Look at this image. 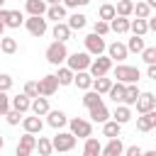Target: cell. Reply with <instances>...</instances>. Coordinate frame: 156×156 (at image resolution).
I'll return each mask as SVG.
<instances>
[{"label":"cell","instance_id":"cell-15","mask_svg":"<svg viewBox=\"0 0 156 156\" xmlns=\"http://www.w3.org/2000/svg\"><path fill=\"white\" fill-rule=\"evenodd\" d=\"M46 124L54 127V129H61L63 124H68V117H66L61 110H49V112H46Z\"/></svg>","mask_w":156,"mask_h":156},{"label":"cell","instance_id":"cell-3","mask_svg":"<svg viewBox=\"0 0 156 156\" xmlns=\"http://www.w3.org/2000/svg\"><path fill=\"white\" fill-rule=\"evenodd\" d=\"M76 136L71 134V132H56V136L51 139V149L54 151H58V154H68L73 146H76Z\"/></svg>","mask_w":156,"mask_h":156},{"label":"cell","instance_id":"cell-37","mask_svg":"<svg viewBox=\"0 0 156 156\" xmlns=\"http://www.w3.org/2000/svg\"><path fill=\"white\" fill-rule=\"evenodd\" d=\"M107 95L115 100V105H122V98H124V85H122V83H112V85H110V90H107Z\"/></svg>","mask_w":156,"mask_h":156},{"label":"cell","instance_id":"cell-4","mask_svg":"<svg viewBox=\"0 0 156 156\" xmlns=\"http://www.w3.org/2000/svg\"><path fill=\"white\" fill-rule=\"evenodd\" d=\"M66 56H68V49H66V44H61V41H51V44L46 46V61H49L51 66H58V63H63V61H66Z\"/></svg>","mask_w":156,"mask_h":156},{"label":"cell","instance_id":"cell-40","mask_svg":"<svg viewBox=\"0 0 156 156\" xmlns=\"http://www.w3.org/2000/svg\"><path fill=\"white\" fill-rule=\"evenodd\" d=\"M102 102V98L95 93V90H85V95H83V105L90 110V107H95V105H100Z\"/></svg>","mask_w":156,"mask_h":156},{"label":"cell","instance_id":"cell-25","mask_svg":"<svg viewBox=\"0 0 156 156\" xmlns=\"http://www.w3.org/2000/svg\"><path fill=\"white\" fill-rule=\"evenodd\" d=\"M100 149H102L100 139L88 136V139H85V144H83V156H100Z\"/></svg>","mask_w":156,"mask_h":156},{"label":"cell","instance_id":"cell-7","mask_svg":"<svg viewBox=\"0 0 156 156\" xmlns=\"http://www.w3.org/2000/svg\"><path fill=\"white\" fill-rule=\"evenodd\" d=\"M83 44H85V54H90V56H102L105 49H107L105 39L98 37V34H88V37L83 39Z\"/></svg>","mask_w":156,"mask_h":156},{"label":"cell","instance_id":"cell-48","mask_svg":"<svg viewBox=\"0 0 156 156\" xmlns=\"http://www.w3.org/2000/svg\"><path fill=\"white\" fill-rule=\"evenodd\" d=\"M122 154H124V156H141L144 151H141V146H127Z\"/></svg>","mask_w":156,"mask_h":156},{"label":"cell","instance_id":"cell-53","mask_svg":"<svg viewBox=\"0 0 156 156\" xmlns=\"http://www.w3.org/2000/svg\"><path fill=\"white\" fill-rule=\"evenodd\" d=\"M141 156H156V151H154V149H151V151H144V154H141Z\"/></svg>","mask_w":156,"mask_h":156},{"label":"cell","instance_id":"cell-31","mask_svg":"<svg viewBox=\"0 0 156 156\" xmlns=\"http://www.w3.org/2000/svg\"><path fill=\"white\" fill-rule=\"evenodd\" d=\"M129 32H132L134 37H146V34H149L146 20H129Z\"/></svg>","mask_w":156,"mask_h":156},{"label":"cell","instance_id":"cell-54","mask_svg":"<svg viewBox=\"0 0 156 156\" xmlns=\"http://www.w3.org/2000/svg\"><path fill=\"white\" fill-rule=\"evenodd\" d=\"M2 29H5V24H2V22H0V37H2Z\"/></svg>","mask_w":156,"mask_h":156},{"label":"cell","instance_id":"cell-45","mask_svg":"<svg viewBox=\"0 0 156 156\" xmlns=\"http://www.w3.org/2000/svg\"><path fill=\"white\" fill-rule=\"evenodd\" d=\"M5 119H7V124H12V127H15V124H20V122H22V115H20L17 110H7Z\"/></svg>","mask_w":156,"mask_h":156},{"label":"cell","instance_id":"cell-14","mask_svg":"<svg viewBox=\"0 0 156 156\" xmlns=\"http://www.w3.org/2000/svg\"><path fill=\"white\" fill-rule=\"evenodd\" d=\"M122 151H124V144H122V139L117 136V139H110V141L100 149V156H122Z\"/></svg>","mask_w":156,"mask_h":156},{"label":"cell","instance_id":"cell-13","mask_svg":"<svg viewBox=\"0 0 156 156\" xmlns=\"http://www.w3.org/2000/svg\"><path fill=\"white\" fill-rule=\"evenodd\" d=\"M154 127H156V110L144 112V115L136 117V129H139V132H151Z\"/></svg>","mask_w":156,"mask_h":156},{"label":"cell","instance_id":"cell-43","mask_svg":"<svg viewBox=\"0 0 156 156\" xmlns=\"http://www.w3.org/2000/svg\"><path fill=\"white\" fill-rule=\"evenodd\" d=\"M24 95H27L29 100L39 98V88H37V80H27V83H24Z\"/></svg>","mask_w":156,"mask_h":156},{"label":"cell","instance_id":"cell-46","mask_svg":"<svg viewBox=\"0 0 156 156\" xmlns=\"http://www.w3.org/2000/svg\"><path fill=\"white\" fill-rule=\"evenodd\" d=\"M12 88V76H7V73H0V93H7Z\"/></svg>","mask_w":156,"mask_h":156},{"label":"cell","instance_id":"cell-42","mask_svg":"<svg viewBox=\"0 0 156 156\" xmlns=\"http://www.w3.org/2000/svg\"><path fill=\"white\" fill-rule=\"evenodd\" d=\"M134 12H136V20H146V17H151V7H149L146 2H136V5H134Z\"/></svg>","mask_w":156,"mask_h":156},{"label":"cell","instance_id":"cell-38","mask_svg":"<svg viewBox=\"0 0 156 156\" xmlns=\"http://www.w3.org/2000/svg\"><path fill=\"white\" fill-rule=\"evenodd\" d=\"M34 149L39 151V156H51V154H54V149H51V139H46V136H39Z\"/></svg>","mask_w":156,"mask_h":156},{"label":"cell","instance_id":"cell-44","mask_svg":"<svg viewBox=\"0 0 156 156\" xmlns=\"http://www.w3.org/2000/svg\"><path fill=\"white\" fill-rule=\"evenodd\" d=\"M110 32V24L107 22H102V20H98L95 24H93V34H98V37H105Z\"/></svg>","mask_w":156,"mask_h":156},{"label":"cell","instance_id":"cell-30","mask_svg":"<svg viewBox=\"0 0 156 156\" xmlns=\"http://www.w3.org/2000/svg\"><path fill=\"white\" fill-rule=\"evenodd\" d=\"M44 15H46L49 20H54V22H61V20H66V7H63V5H49Z\"/></svg>","mask_w":156,"mask_h":156},{"label":"cell","instance_id":"cell-24","mask_svg":"<svg viewBox=\"0 0 156 156\" xmlns=\"http://www.w3.org/2000/svg\"><path fill=\"white\" fill-rule=\"evenodd\" d=\"M110 32H115V34H127V32H129V17H117V15H115V20H110Z\"/></svg>","mask_w":156,"mask_h":156},{"label":"cell","instance_id":"cell-55","mask_svg":"<svg viewBox=\"0 0 156 156\" xmlns=\"http://www.w3.org/2000/svg\"><path fill=\"white\" fill-rule=\"evenodd\" d=\"M2 146H5V139H2V136H0V149H2Z\"/></svg>","mask_w":156,"mask_h":156},{"label":"cell","instance_id":"cell-33","mask_svg":"<svg viewBox=\"0 0 156 156\" xmlns=\"http://www.w3.org/2000/svg\"><path fill=\"white\" fill-rule=\"evenodd\" d=\"M98 20H102V22L110 24V20H115V5L112 2H102L100 10H98Z\"/></svg>","mask_w":156,"mask_h":156},{"label":"cell","instance_id":"cell-32","mask_svg":"<svg viewBox=\"0 0 156 156\" xmlns=\"http://www.w3.org/2000/svg\"><path fill=\"white\" fill-rule=\"evenodd\" d=\"M134 12V2L132 0H117V5H115V15L117 17H129Z\"/></svg>","mask_w":156,"mask_h":156},{"label":"cell","instance_id":"cell-2","mask_svg":"<svg viewBox=\"0 0 156 156\" xmlns=\"http://www.w3.org/2000/svg\"><path fill=\"white\" fill-rule=\"evenodd\" d=\"M90 61H93L90 54H85V51H73V54L66 56V68H71L73 73H78V71H88Z\"/></svg>","mask_w":156,"mask_h":156},{"label":"cell","instance_id":"cell-17","mask_svg":"<svg viewBox=\"0 0 156 156\" xmlns=\"http://www.w3.org/2000/svg\"><path fill=\"white\" fill-rule=\"evenodd\" d=\"M29 105H32V100H29L24 93H20V95L10 98V110H17L20 115H24V112L29 110Z\"/></svg>","mask_w":156,"mask_h":156},{"label":"cell","instance_id":"cell-16","mask_svg":"<svg viewBox=\"0 0 156 156\" xmlns=\"http://www.w3.org/2000/svg\"><path fill=\"white\" fill-rule=\"evenodd\" d=\"M51 37H54V41L66 44V41L71 39V29H68V24H66V22H56L54 29H51Z\"/></svg>","mask_w":156,"mask_h":156},{"label":"cell","instance_id":"cell-56","mask_svg":"<svg viewBox=\"0 0 156 156\" xmlns=\"http://www.w3.org/2000/svg\"><path fill=\"white\" fill-rule=\"evenodd\" d=\"M2 5H5V0H0V7H2Z\"/></svg>","mask_w":156,"mask_h":156},{"label":"cell","instance_id":"cell-36","mask_svg":"<svg viewBox=\"0 0 156 156\" xmlns=\"http://www.w3.org/2000/svg\"><path fill=\"white\" fill-rule=\"evenodd\" d=\"M0 51L2 54H15L17 51V39H12V37H0Z\"/></svg>","mask_w":156,"mask_h":156},{"label":"cell","instance_id":"cell-57","mask_svg":"<svg viewBox=\"0 0 156 156\" xmlns=\"http://www.w3.org/2000/svg\"><path fill=\"white\" fill-rule=\"evenodd\" d=\"M102 2H110V0H102Z\"/></svg>","mask_w":156,"mask_h":156},{"label":"cell","instance_id":"cell-34","mask_svg":"<svg viewBox=\"0 0 156 156\" xmlns=\"http://www.w3.org/2000/svg\"><path fill=\"white\" fill-rule=\"evenodd\" d=\"M56 80H58V85H73V71L71 68H66V66H61L56 73Z\"/></svg>","mask_w":156,"mask_h":156},{"label":"cell","instance_id":"cell-5","mask_svg":"<svg viewBox=\"0 0 156 156\" xmlns=\"http://www.w3.org/2000/svg\"><path fill=\"white\" fill-rule=\"evenodd\" d=\"M68 127H71V134H73L76 139H88V136H93V124H90L88 119H83V117L68 119Z\"/></svg>","mask_w":156,"mask_h":156},{"label":"cell","instance_id":"cell-11","mask_svg":"<svg viewBox=\"0 0 156 156\" xmlns=\"http://www.w3.org/2000/svg\"><path fill=\"white\" fill-rule=\"evenodd\" d=\"M136 112L139 115H144V112H151V110H156V95L154 93H139V98H136Z\"/></svg>","mask_w":156,"mask_h":156},{"label":"cell","instance_id":"cell-10","mask_svg":"<svg viewBox=\"0 0 156 156\" xmlns=\"http://www.w3.org/2000/svg\"><path fill=\"white\" fill-rule=\"evenodd\" d=\"M34 146H37V136H34V134H27V132H24V134L20 136V141H17L15 156H32Z\"/></svg>","mask_w":156,"mask_h":156},{"label":"cell","instance_id":"cell-26","mask_svg":"<svg viewBox=\"0 0 156 156\" xmlns=\"http://www.w3.org/2000/svg\"><path fill=\"white\" fill-rule=\"evenodd\" d=\"M73 85H78L80 90H90V85H93L90 73H88V71H78V73H73Z\"/></svg>","mask_w":156,"mask_h":156},{"label":"cell","instance_id":"cell-41","mask_svg":"<svg viewBox=\"0 0 156 156\" xmlns=\"http://www.w3.org/2000/svg\"><path fill=\"white\" fill-rule=\"evenodd\" d=\"M141 58H144V63H146V66H154V63H156V46H144Z\"/></svg>","mask_w":156,"mask_h":156},{"label":"cell","instance_id":"cell-52","mask_svg":"<svg viewBox=\"0 0 156 156\" xmlns=\"http://www.w3.org/2000/svg\"><path fill=\"white\" fill-rule=\"evenodd\" d=\"M88 2H90V0H76V7H78V5L83 7V5H88Z\"/></svg>","mask_w":156,"mask_h":156},{"label":"cell","instance_id":"cell-19","mask_svg":"<svg viewBox=\"0 0 156 156\" xmlns=\"http://www.w3.org/2000/svg\"><path fill=\"white\" fill-rule=\"evenodd\" d=\"M5 27H10V29H17V27H22L24 24V15L20 12V10H7V15H5V22H2Z\"/></svg>","mask_w":156,"mask_h":156},{"label":"cell","instance_id":"cell-20","mask_svg":"<svg viewBox=\"0 0 156 156\" xmlns=\"http://www.w3.org/2000/svg\"><path fill=\"white\" fill-rule=\"evenodd\" d=\"M29 110H32L34 117H44V115L51 110V107H49V98H34L32 105H29Z\"/></svg>","mask_w":156,"mask_h":156},{"label":"cell","instance_id":"cell-21","mask_svg":"<svg viewBox=\"0 0 156 156\" xmlns=\"http://www.w3.org/2000/svg\"><path fill=\"white\" fill-rule=\"evenodd\" d=\"M88 112H90V119H93V122H100V124H105V122L110 119V110L105 107V102H100V105L90 107Z\"/></svg>","mask_w":156,"mask_h":156},{"label":"cell","instance_id":"cell-28","mask_svg":"<svg viewBox=\"0 0 156 156\" xmlns=\"http://www.w3.org/2000/svg\"><path fill=\"white\" fill-rule=\"evenodd\" d=\"M139 88H136V83H132V85H124V98H122V105H127V107H132L134 102H136V98H139Z\"/></svg>","mask_w":156,"mask_h":156},{"label":"cell","instance_id":"cell-9","mask_svg":"<svg viewBox=\"0 0 156 156\" xmlns=\"http://www.w3.org/2000/svg\"><path fill=\"white\" fill-rule=\"evenodd\" d=\"M24 27H27V32L32 34V37H44L46 34V29H49V24H46V20L44 17H27L24 20Z\"/></svg>","mask_w":156,"mask_h":156},{"label":"cell","instance_id":"cell-29","mask_svg":"<svg viewBox=\"0 0 156 156\" xmlns=\"http://www.w3.org/2000/svg\"><path fill=\"white\" fill-rule=\"evenodd\" d=\"M122 134V124H117V122H112V119H107L105 124H102V136H107V139H117Z\"/></svg>","mask_w":156,"mask_h":156},{"label":"cell","instance_id":"cell-6","mask_svg":"<svg viewBox=\"0 0 156 156\" xmlns=\"http://www.w3.org/2000/svg\"><path fill=\"white\" fill-rule=\"evenodd\" d=\"M110 71H112V61H110L107 56H98V58H93L90 66H88L90 78H102V76H107Z\"/></svg>","mask_w":156,"mask_h":156},{"label":"cell","instance_id":"cell-1","mask_svg":"<svg viewBox=\"0 0 156 156\" xmlns=\"http://www.w3.org/2000/svg\"><path fill=\"white\" fill-rule=\"evenodd\" d=\"M141 78V71L136 66H127V63H119L115 68V80L122 83V85H132V83H139Z\"/></svg>","mask_w":156,"mask_h":156},{"label":"cell","instance_id":"cell-12","mask_svg":"<svg viewBox=\"0 0 156 156\" xmlns=\"http://www.w3.org/2000/svg\"><path fill=\"white\" fill-rule=\"evenodd\" d=\"M105 51H107V58H110V61H124V58H127V54H129V51H127V46H124L122 41H112Z\"/></svg>","mask_w":156,"mask_h":156},{"label":"cell","instance_id":"cell-39","mask_svg":"<svg viewBox=\"0 0 156 156\" xmlns=\"http://www.w3.org/2000/svg\"><path fill=\"white\" fill-rule=\"evenodd\" d=\"M124 46H127V51H132V54H141V51H144V37H134V34H132V39H129Z\"/></svg>","mask_w":156,"mask_h":156},{"label":"cell","instance_id":"cell-47","mask_svg":"<svg viewBox=\"0 0 156 156\" xmlns=\"http://www.w3.org/2000/svg\"><path fill=\"white\" fill-rule=\"evenodd\" d=\"M7 110H10V98H7V93H0V117H5Z\"/></svg>","mask_w":156,"mask_h":156},{"label":"cell","instance_id":"cell-23","mask_svg":"<svg viewBox=\"0 0 156 156\" xmlns=\"http://www.w3.org/2000/svg\"><path fill=\"white\" fill-rule=\"evenodd\" d=\"M27 12H29V17H44V12H46V2L44 0H27Z\"/></svg>","mask_w":156,"mask_h":156},{"label":"cell","instance_id":"cell-50","mask_svg":"<svg viewBox=\"0 0 156 156\" xmlns=\"http://www.w3.org/2000/svg\"><path fill=\"white\" fill-rule=\"evenodd\" d=\"M44 2H46V5H61L63 0H44Z\"/></svg>","mask_w":156,"mask_h":156},{"label":"cell","instance_id":"cell-35","mask_svg":"<svg viewBox=\"0 0 156 156\" xmlns=\"http://www.w3.org/2000/svg\"><path fill=\"white\" fill-rule=\"evenodd\" d=\"M85 22H88V17H85V15L73 12V15L68 17V22H66V24H68V29L73 32V29H83V27H85Z\"/></svg>","mask_w":156,"mask_h":156},{"label":"cell","instance_id":"cell-27","mask_svg":"<svg viewBox=\"0 0 156 156\" xmlns=\"http://www.w3.org/2000/svg\"><path fill=\"white\" fill-rule=\"evenodd\" d=\"M115 80L112 78H107V76H102V78H93V90L98 93V95H107V90H110V85H112Z\"/></svg>","mask_w":156,"mask_h":156},{"label":"cell","instance_id":"cell-22","mask_svg":"<svg viewBox=\"0 0 156 156\" xmlns=\"http://www.w3.org/2000/svg\"><path fill=\"white\" fill-rule=\"evenodd\" d=\"M110 117H112V122H117V124H127V122L132 119V110H129L127 105H117Z\"/></svg>","mask_w":156,"mask_h":156},{"label":"cell","instance_id":"cell-49","mask_svg":"<svg viewBox=\"0 0 156 156\" xmlns=\"http://www.w3.org/2000/svg\"><path fill=\"white\" fill-rule=\"evenodd\" d=\"M146 78H149V80H156V63L146 68Z\"/></svg>","mask_w":156,"mask_h":156},{"label":"cell","instance_id":"cell-18","mask_svg":"<svg viewBox=\"0 0 156 156\" xmlns=\"http://www.w3.org/2000/svg\"><path fill=\"white\" fill-rule=\"evenodd\" d=\"M22 127H24L27 134H34V136H37V134L41 132L44 122H41V117H34V115H32V117H22Z\"/></svg>","mask_w":156,"mask_h":156},{"label":"cell","instance_id":"cell-51","mask_svg":"<svg viewBox=\"0 0 156 156\" xmlns=\"http://www.w3.org/2000/svg\"><path fill=\"white\" fill-rule=\"evenodd\" d=\"M144 2H146V5H149V7H151V10H154V7H156V0H144Z\"/></svg>","mask_w":156,"mask_h":156},{"label":"cell","instance_id":"cell-8","mask_svg":"<svg viewBox=\"0 0 156 156\" xmlns=\"http://www.w3.org/2000/svg\"><path fill=\"white\" fill-rule=\"evenodd\" d=\"M37 88H39V98H51L58 90V80H56L54 73H49V76H44V78L37 80Z\"/></svg>","mask_w":156,"mask_h":156}]
</instances>
